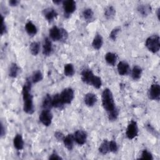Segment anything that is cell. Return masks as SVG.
Returning a JSON list of instances; mask_svg holds the SVG:
<instances>
[{"label":"cell","mask_w":160,"mask_h":160,"mask_svg":"<svg viewBox=\"0 0 160 160\" xmlns=\"http://www.w3.org/2000/svg\"><path fill=\"white\" fill-rule=\"evenodd\" d=\"M49 159H62V158L56 152H53L52 154H51V156L49 158Z\"/></svg>","instance_id":"obj_39"},{"label":"cell","mask_w":160,"mask_h":160,"mask_svg":"<svg viewBox=\"0 0 160 160\" xmlns=\"http://www.w3.org/2000/svg\"><path fill=\"white\" fill-rule=\"evenodd\" d=\"M60 96L64 104H71L74 97V91L70 88H65L61 92Z\"/></svg>","instance_id":"obj_5"},{"label":"cell","mask_w":160,"mask_h":160,"mask_svg":"<svg viewBox=\"0 0 160 160\" xmlns=\"http://www.w3.org/2000/svg\"><path fill=\"white\" fill-rule=\"evenodd\" d=\"M142 72V70L141 67H139V66H134L132 70V73H131L132 79L134 80L139 79L141 76Z\"/></svg>","instance_id":"obj_27"},{"label":"cell","mask_w":160,"mask_h":160,"mask_svg":"<svg viewBox=\"0 0 160 160\" xmlns=\"http://www.w3.org/2000/svg\"><path fill=\"white\" fill-rule=\"evenodd\" d=\"M117 69L118 73L121 76H124L129 72V66L126 61H120L118 64Z\"/></svg>","instance_id":"obj_14"},{"label":"cell","mask_w":160,"mask_h":160,"mask_svg":"<svg viewBox=\"0 0 160 160\" xmlns=\"http://www.w3.org/2000/svg\"><path fill=\"white\" fill-rule=\"evenodd\" d=\"M159 11H160V9L158 8L157 9V17H158V19H159Z\"/></svg>","instance_id":"obj_42"},{"label":"cell","mask_w":160,"mask_h":160,"mask_svg":"<svg viewBox=\"0 0 160 160\" xmlns=\"http://www.w3.org/2000/svg\"><path fill=\"white\" fill-rule=\"evenodd\" d=\"M29 49L31 53L33 56H36L38 54L40 50V44L38 42H32L29 46Z\"/></svg>","instance_id":"obj_29"},{"label":"cell","mask_w":160,"mask_h":160,"mask_svg":"<svg viewBox=\"0 0 160 160\" xmlns=\"http://www.w3.org/2000/svg\"><path fill=\"white\" fill-rule=\"evenodd\" d=\"M82 16L86 21H91L94 16V12L90 8H86L82 11Z\"/></svg>","instance_id":"obj_31"},{"label":"cell","mask_w":160,"mask_h":160,"mask_svg":"<svg viewBox=\"0 0 160 160\" xmlns=\"http://www.w3.org/2000/svg\"><path fill=\"white\" fill-rule=\"evenodd\" d=\"M145 44L149 51L153 53L158 52L160 49L159 36L158 35H153L147 38Z\"/></svg>","instance_id":"obj_4"},{"label":"cell","mask_w":160,"mask_h":160,"mask_svg":"<svg viewBox=\"0 0 160 160\" xmlns=\"http://www.w3.org/2000/svg\"><path fill=\"white\" fill-rule=\"evenodd\" d=\"M105 60L109 65L114 66L117 60V56L113 52H107L105 55Z\"/></svg>","instance_id":"obj_24"},{"label":"cell","mask_w":160,"mask_h":160,"mask_svg":"<svg viewBox=\"0 0 160 160\" xmlns=\"http://www.w3.org/2000/svg\"><path fill=\"white\" fill-rule=\"evenodd\" d=\"M102 104L104 109L108 112L113 111L116 108L114 101V98L111 91L106 88L102 93Z\"/></svg>","instance_id":"obj_2"},{"label":"cell","mask_w":160,"mask_h":160,"mask_svg":"<svg viewBox=\"0 0 160 160\" xmlns=\"http://www.w3.org/2000/svg\"><path fill=\"white\" fill-rule=\"evenodd\" d=\"M25 29L29 36H34L37 33V28L31 21H28L25 25Z\"/></svg>","instance_id":"obj_20"},{"label":"cell","mask_w":160,"mask_h":160,"mask_svg":"<svg viewBox=\"0 0 160 160\" xmlns=\"http://www.w3.org/2000/svg\"><path fill=\"white\" fill-rule=\"evenodd\" d=\"M75 72L74 66L71 63L66 64L64 67V73L66 76L71 77Z\"/></svg>","instance_id":"obj_26"},{"label":"cell","mask_w":160,"mask_h":160,"mask_svg":"<svg viewBox=\"0 0 160 160\" xmlns=\"http://www.w3.org/2000/svg\"><path fill=\"white\" fill-rule=\"evenodd\" d=\"M95 76L92 71L89 69H84L81 72V79L82 82L89 85H91Z\"/></svg>","instance_id":"obj_10"},{"label":"cell","mask_w":160,"mask_h":160,"mask_svg":"<svg viewBox=\"0 0 160 160\" xmlns=\"http://www.w3.org/2000/svg\"><path fill=\"white\" fill-rule=\"evenodd\" d=\"M42 79H43V75L42 72L40 71H36L33 72L31 81L32 83H37L42 81Z\"/></svg>","instance_id":"obj_30"},{"label":"cell","mask_w":160,"mask_h":160,"mask_svg":"<svg viewBox=\"0 0 160 160\" xmlns=\"http://www.w3.org/2000/svg\"><path fill=\"white\" fill-rule=\"evenodd\" d=\"M1 34L3 35L4 33L6 32L7 31V28L6 26V24L4 23V17L2 16V15H1Z\"/></svg>","instance_id":"obj_37"},{"label":"cell","mask_w":160,"mask_h":160,"mask_svg":"<svg viewBox=\"0 0 160 160\" xmlns=\"http://www.w3.org/2000/svg\"><path fill=\"white\" fill-rule=\"evenodd\" d=\"M62 1H53V2L54 3V4H60L61 2Z\"/></svg>","instance_id":"obj_43"},{"label":"cell","mask_w":160,"mask_h":160,"mask_svg":"<svg viewBox=\"0 0 160 160\" xmlns=\"http://www.w3.org/2000/svg\"><path fill=\"white\" fill-rule=\"evenodd\" d=\"M101 85H102V81L101 78L96 76L91 84V86H94L96 89H99L101 87Z\"/></svg>","instance_id":"obj_32"},{"label":"cell","mask_w":160,"mask_h":160,"mask_svg":"<svg viewBox=\"0 0 160 160\" xmlns=\"http://www.w3.org/2000/svg\"><path fill=\"white\" fill-rule=\"evenodd\" d=\"M140 158L141 159H148V160L153 159V157H152V154L146 149H144L142 151L141 156Z\"/></svg>","instance_id":"obj_34"},{"label":"cell","mask_w":160,"mask_h":160,"mask_svg":"<svg viewBox=\"0 0 160 160\" xmlns=\"http://www.w3.org/2000/svg\"><path fill=\"white\" fill-rule=\"evenodd\" d=\"M19 3V1L17 0H11L9 1V4L11 6H16Z\"/></svg>","instance_id":"obj_40"},{"label":"cell","mask_w":160,"mask_h":160,"mask_svg":"<svg viewBox=\"0 0 160 160\" xmlns=\"http://www.w3.org/2000/svg\"><path fill=\"white\" fill-rule=\"evenodd\" d=\"M74 141L79 145L84 144L87 139V134L85 131L82 130H77L74 132Z\"/></svg>","instance_id":"obj_11"},{"label":"cell","mask_w":160,"mask_h":160,"mask_svg":"<svg viewBox=\"0 0 160 160\" xmlns=\"http://www.w3.org/2000/svg\"><path fill=\"white\" fill-rule=\"evenodd\" d=\"M4 135H5V129L3 126L2 123L1 122V138L3 137Z\"/></svg>","instance_id":"obj_41"},{"label":"cell","mask_w":160,"mask_h":160,"mask_svg":"<svg viewBox=\"0 0 160 160\" xmlns=\"http://www.w3.org/2000/svg\"><path fill=\"white\" fill-rule=\"evenodd\" d=\"M68 34L66 29L53 26L49 30V36L51 39L55 41H65L68 38Z\"/></svg>","instance_id":"obj_3"},{"label":"cell","mask_w":160,"mask_h":160,"mask_svg":"<svg viewBox=\"0 0 160 160\" xmlns=\"http://www.w3.org/2000/svg\"><path fill=\"white\" fill-rule=\"evenodd\" d=\"M19 68L16 63H12L9 69V76L11 78H16L19 72Z\"/></svg>","instance_id":"obj_25"},{"label":"cell","mask_w":160,"mask_h":160,"mask_svg":"<svg viewBox=\"0 0 160 160\" xmlns=\"http://www.w3.org/2000/svg\"><path fill=\"white\" fill-rule=\"evenodd\" d=\"M52 119V114L50 110L43 109L39 115V121L45 126L51 125Z\"/></svg>","instance_id":"obj_7"},{"label":"cell","mask_w":160,"mask_h":160,"mask_svg":"<svg viewBox=\"0 0 160 160\" xmlns=\"http://www.w3.org/2000/svg\"><path fill=\"white\" fill-rule=\"evenodd\" d=\"M119 31H120V28L119 27L114 28L109 34V38L112 41H115L116 39V38L118 36V34Z\"/></svg>","instance_id":"obj_35"},{"label":"cell","mask_w":160,"mask_h":160,"mask_svg":"<svg viewBox=\"0 0 160 160\" xmlns=\"http://www.w3.org/2000/svg\"><path fill=\"white\" fill-rule=\"evenodd\" d=\"M13 144L17 150H21L24 148V141L22 136L19 134L16 135L13 139Z\"/></svg>","instance_id":"obj_18"},{"label":"cell","mask_w":160,"mask_h":160,"mask_svg":"<svg viewBox=\"0 0 160 160\" xmlns=\"http://www.w3.org/2000/svg\"><path fill=\"white\" fill-rule=\"evenodd\" d=\"M103 44V39L100 34H96L92 40V46L95 49H99Z\"/></svg>","instance_id":"obj_16"},{"label":"cell","mask_w":160,"mask_h":160,"mask_svg":"<svg viewBox=\"0 0 160 160\" xmlns=\"http://www.w3.org/2000/svg\"><path fill=\"white\" fill-rule=\"evenodd\" d=\"M31 81L29 79H27L22 90V99L24 102L23 110L26 113L29 114H32L34 111L33 98L32 94L31 93Z\"/></svg>","instance_id":"obj_1"},{"label":"cell","mask_w":160,"mask_h":160,"mask_svg":"<svg viewBox=\"0 0 160 160\" xmlns=\"http://www.w3.org/2000/svg\"><path fill=\"white\" fill-rule=\"evenodd\" d=\"M118 114H119V111L117 108H116L113 111L108 112V118L110 121H114L117 119Z\"/></svg>","instance_id":"obj_33"},{"label":"cell","mask_w":160,"mask_h":160,"mask_svg":"<svg viewBox=\"0 0 160 160\" xmlns=\"http://www.w3.org/2000/svg\"><path fill=\"white\" fill-rule=\"evenodd\" d=\"M54 136L56 137V138L58 139V140H62L63 138H64V135L62 132H59V131H58V132H56L55 134H54Z\"/></svg>","instance_id":"obj_38"},{"label":"cell","mask_w":160,"mask_h":160,"mask_svg":"<svg viewBox=\"0 0 160 160\" xmlns=\"http://www.w3.org/2000/svg\"><path fill=\"white\" fill-rule=\"evenodd\" d=\"M138 12L143 16H148L151 11V8L149 4H141L138 7Z\"/></svg>","instance_id":"obj_22"},{"label":"cell","mask_w":160,"mask_h":160,"mask_svg":"<svg viewBox=\"0 0 160 160\" xmlns=\"http://www.w3.org/2000/svg\"><path fill=\"white\" fill-rule=\"evenodd\" d=\"M62 141H63L64 146L68 150H72V149L73 148L74 142L73 134H68L66 136L64 137Z\"/></svg>","instance_id":"obj_17"},{"label":"cell","mask_w":160,"mask_h":160,"mask_svg":"<svg viewBox=\"0 0 160 160\" xmlns=\"http://www.w3.org/2000/svg\"><path fill=\"white\" fill-rule=\"evenodd\" d=\"M109 152H116L118 149V144L114 141H109Z\"/></svg>","instance_id":"obj_36"},{"label":"cell","mask_w":160,"mask_h":160,"mask_svg":"<svg viewBox=\"0 0 160 160\" xmlns=\"http://www.w3.org/2000/svg\"><path fill=\"white\" fill-rule=\"evenodd\" d=\"M138 133V125L136 121H131L129 124L128 126V128L126 129V134L128 139H132L136 136H137Z\"/></svg>","instance_id":"obj_6"},{"label":"cell","mask_w":160,"mask_h":160,"mask_svg":"<svg viewBox=\"0 0 160 160\" xmlns=\"http://www.w3.org/2000/svg\"><path fill=\"white\" fill-rule=\"evenodd\" d=\"M52 107L56 108H61L64 104L61 98L60 94H56L52 98Z\"/></svg>","instance_id":"obj_19"},{"label":"cell","mask_w":160,"mask_h":160,"mask_svg":"<svg viewBox=\"0 0 160 160\" xmlns=\"http://www.w3.org/2000/svg\"><path fill=\"white\" fill-rule=\"evenodd\" d=\"M42 106L43 109H46V110H50L52 107V98L49 94H46V96L44 98Z\"/></svg>","instance_id":"obj_23"},{"label":"cell","mask_w":160,"mask_h":160,"mask_svg":"<svg viewBox=\"0 0 160 160\" xmlns=\"http://www.w3.org/2000/svg\"><path fill=\"white\" fill-rule=\"evenodd\" d=\"M148 96L150 99L159 100L160 97V86L159 84H152L148 91Z\"/></svg>","instance_id":"obj_8"},{"label":"cell","mask_w":160,"mask_h":160,"mask_svg":"<svg viewBox=\"0 0 160 160\" xmlns=\"http://www.w3.org/2000/svg\"><path fill=\"white\" fill-rule=\"evenodd\" d=\"M64 15L69 16L74 12L76 9V3L73 0H67L62 2Z\"/></svg>","instance_id":"obj_9"},{"label":"cell","mask_w":160,"mask_h":160,"mask_svg":"<svg viewBox=\"0 0 160 160\" xmlns=\"http://www.w3.org/2000/svg\"><path fill=\"white\" fill-rule=\"evenodd\" d=\"M97 100L98 99H97L96 95L91 92L87 93L84 96V103L88 107L93 106L96 103Z\"/></svg>","instance_id":"obj_12"},{"label":"cell","mask_w":160,"mask_h":160,"mask_svg":"<svg viewBox=\"0 0 160 160\" xmlns=\"http://www.w3.org/2000/svg\"><path fill=\"white\" fill-rule=\"evenodd\" d=\"M104 14L107 19H112L116 14V10L112 6H108L104 9Z\"/></svg>","instance_id":"obj_21"},{"label":"cell","mask_w":160,"mask_h":160,"mask_svg":"<svg viewBox=\"0 0 160 160\" xmlns=\"http://www.w3.org/2000/svg\"><path fill=\"white\" fill-rule=\"evenodd\" d=\"M43 15L49 22H51L54 18L58 16V12L53 8H49L44 9Z\"/></svg>","instance_id":"obj_13"},{"label":"cell","mask_w":160,"mask_h":160,"mask_svg":"<svg viewBox=\"0 0 160 160\" xmlns=\"http://www.w3.org/2000/svg\"><path fill=\"white\" fill-rule=\"evenodd\" d=\"M99 151L102 154H106L109 152V141L107 139H104L101 144L99 148Z\"/></svg>","instance_id":"obj_28"},{"label":"cell","mask_w":160,"mask_h":160,"mask_svg":"<svg viewBox=\"0 0 160 160\" xmlns=\"http://www.w3.org/2000/svg\"><path fill=\"white\" fill-rule=\"evenodd\" d=\"M52 43L48 38H46L42 46V53L44 56H49L52 52Z\"/></svg>","instance_id":"obj_15"}]
</instances>
